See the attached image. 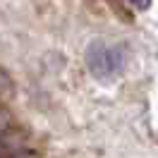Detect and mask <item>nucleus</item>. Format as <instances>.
Listing matches in <instances>:
<instances>
[{
  "mask_svg": "<svg viewBox=\"0 0 158 158\" xmlns=\"http://www.w3.org/2000/svg\"><path fill=\"white\" fill-rule=\"evenodd\" d=\"M86 65L96 77H110L122 67V53L118 48H108L103 43H94L86 50Z\"/></svg>",
  "mask_w": 158,
  "mask_h": 158,
  "instance_id": "nucleus-1",
  "label": "nucleus"
},
{
  "mask_svg": "<svg viewBox=\"0 0 158 158\" xmlns=\"http://www.w3.org/2000/svg\"><path fill=\"white\" fill-rule=\"evenodd\" d=\"M24 151V137L17 129H7L0 134V158H15Z\"/></svg>",
  "mask_w": 158,
  "mask_h": 158,
  "instance_id": "nucleus-2",
  "label": "nucleus"
},
{
  "mask_svg": "<svg viewBox=\"0 0 158 158\" xmlns=\"http://www.w3.org/2000/svg\"><path fill=\"white\" fill-rule=\"evenodd\" d=\"M12 91H15V84H12L10 74L0 67V96H10Z\"/></svg>",
  "mask_w": 158,
  "mask_h": 158,
  "instance_id": "nucleus-3",
  "label": "nucleus"
},
{
  "mask_svg": "<svg viewBox=\"0 0 158 158\" xmlns=\"http://www.w3.org/2000/svg\"><path fill=\"white\" fill-rule=\"evenodd\" d=\"M15 158H41L39 153H34V151H22L19 156H15Z\"/></svg>",
  "mask_w": 158,
  "mask_h": 158,
  "instance_id": "nucleus-4",
  "label": "nucleus"
},
{
  "mask_svg": "<svg viewBox=\"0 0 158 158\" xmlns=\"http://www.w3.org/2000/svg\"><path fill=\"white\" fill-rule=\"evenodd\" d=\"M7 118H5V115H2V113H0V134H2V132H7Z\"/></svg>",
  "mask_w": 158,
  "mask_h": 158,
  "instance_id": "nucleus-5",
  "label": "nucleus"
}]
</instances>
